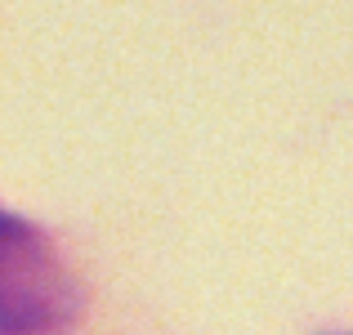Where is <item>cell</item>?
Segmentation results:
<instances>
[{
	"label": "cell",
	"instance_id": "obj_1",
	"mask_svg": "<svg viewBox=\"0 0 353 335\" xmlns=\"http://www.w3.org/2000/svg\"><path fill=\"white\" fill-rule=\"evenodd\" d=\"M77 309V282L36 223L0 210V335L59 331Z\"/></svg>",
	"mask_w": 353,
	"mask_h": 335
}]
</instances>
